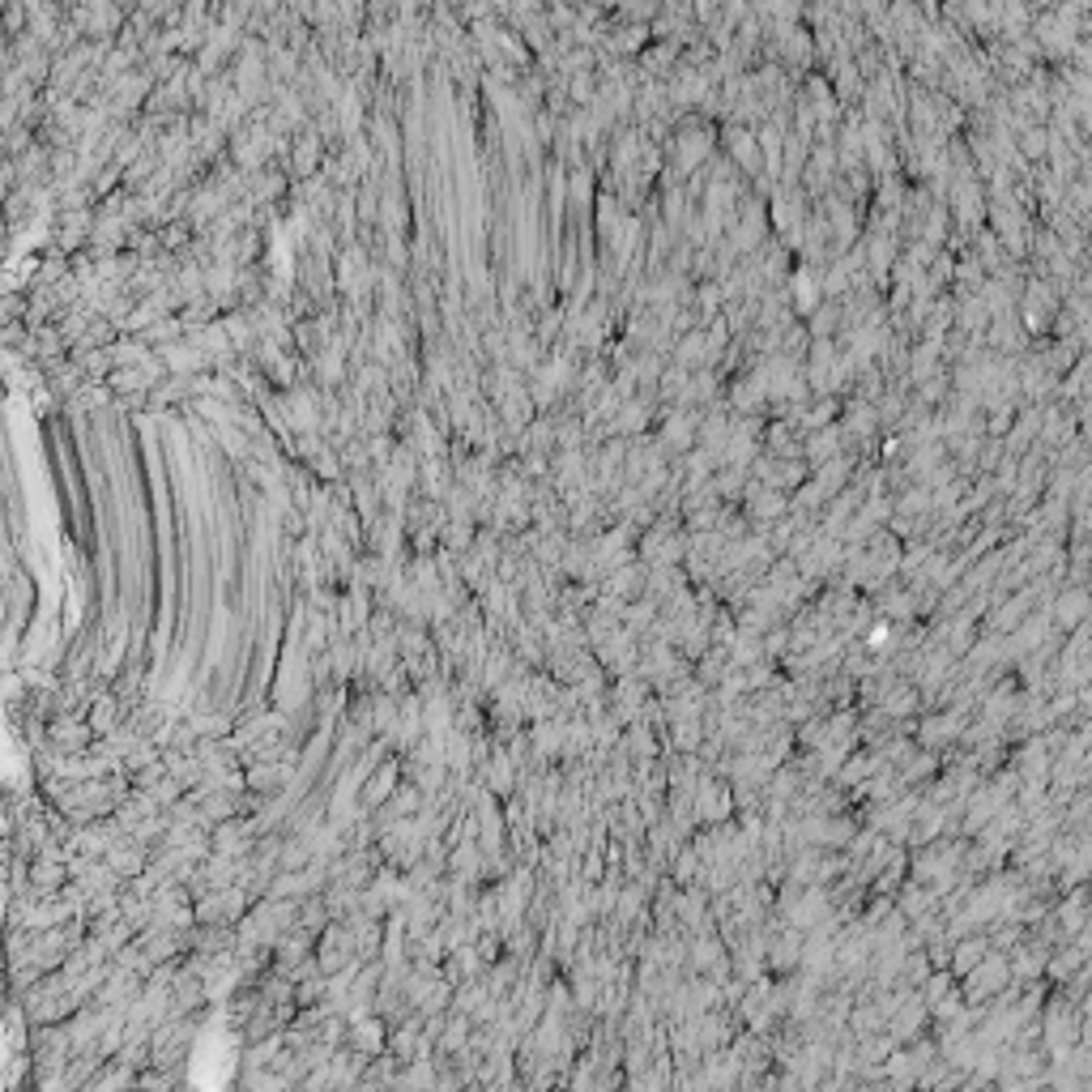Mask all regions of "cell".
I'll use <instances>...</instances> for the list:
<instances>
[{"mask_svg":"<svg viewBox=\"0 0 1092 1092\" xmlns=\"http://www.w3.org/2000/svg\"><path fill=\"white\" fill-rule=\"evenodd\" d=\"M1011 986H1016V981H1011V960L1003 952H986L981 964H973V969L956 981L964 1007H986V1003H994L1003 991H1011Z\"/></svg>","mask_w":1092,"mask_h":1092,"instance_id":"obj_1","label":"cell"},{"mask_svg":"<svg viewBox=\"0 0 1092 1092\" xmlns=\"http://www.w3.org/2000/svg\"><path fill=\"white\" fill-rule=\"evenodd\" d=\"M964 725H969L964 709H944V713L922 717V722H917L913 742H917V751H935V756H939V751H947L956 739H960Z\"/></svg>","mask_w":1092,"mask_h":1092,"instance_id":"obj_2","label":"cell"},{"mask_svg":"<svg viewBox=\"0 0 1092 1092\" xmlns=\"http://www.w3.org/2000/svg\"><path fill=\"white\" fill-rule=\"evenodd\" d=\"M90 742H94V734H90V725H86V717L56 713L47 722V751H56V756H86Z\"/></svg>","mask_w":1092,"mask_h":1092,"instance_id":"obj_3","label":"cell"},{"mask_svg":"<svg viewBox=\"0 0 1092 1092\" xmlns=\"http://www.w3.org/2000/svg\"><path fill=\"white\" fill-rule=\"evenodd\" d=\"M384 1046H389V1024H384L376 1011H371V1016L346 1020L342 1050H351V1054H359V1058H376V1054H384Z\"/></svg>","mask_w":1092,"mask_h":1092,"instance_id":"obj_4","label":"cell"},{"mask_svg":"<svg viewBox=\"0 0 1092 1092\" xmlns=\"http://www.w3.org/2000/svg\"><path fill=\"white\" fill-rule=\"evenodd\" d=\"M926 1024H930V1016H926V1003L917 999V994H909V999L888 1016L883 1033L892 1037V1046H913V1041H922V1037H926Z\"/></svg>","mask_w":1092,"mask_h":1092,"instance_id":"obj_5","label":"cell"},{"mask_svg":"<svg viewBox=\"0 0 1092 1092\" xmlns=\"http://www.w3.org/2000/svg\"><path fill=\"white\" fill-rule=\"evenodd\" d=\"M149 853H154V850H149V845L133 841V836H120V841H116L112 850L102 853L99 862H102V866H107V870H112V875H116V880H120V883H133V880H137V875H146V866H149Z\"/></svg>","mask_w":1092,"mask_h":1092,"instance_id":"obj_6","label":"cell"},{"mask_svg":"<svg viewBox=\"0 0 1092 1092\" xmlns=\"http://www.w3.org/2000/svg\"><path fill=\"white\" fill-rule=\"evenodd\" d=\"M692 815L704 819V824H725L734 815L730 786H722V781H713V777H700V786H695V794H692Z\"/></svg>","mask_w":1092,"mask_h":1092,"instance_id":"obj_7","label":"cell"},{"mask_svg":"<svg viewBox=\"0 0 1092 1092\" xmlns=\"http://www.w3.org/2000/svg\"><path fill=\"white\" fill-rule=\"evenodd\" d=\"M1050 628L1058 632H1075L1084 628V619H1088V589L1084 585H1067V589H1058V598L1050 602Z\"/></svg>","mask_w":1092,"mask_h":1092,"instance_id":"obj_8","label":"cell"},{"mask_svg":"<svg viewBox=\"0 0 1092 1092\" xmlns=\"http://www.w3.org/2000/svg\"><path fill=\"white\" fill-rule=\"evenodd\" d=\"M803 944L806 935L803 930H794V926H786V930H777L772 939H764V960H769L772 973H798V964H803Z\"/></svg>","mask_w":1092,"mask_h":1092,"instance_id":"obj_9","label":"cell"},{"mask_svg":"<svg viewBox=\"0 0 1092 1092\" xmlns=\"http://www.w3.org/2000/svg\"><path fill=\"white\" fill-rule=\"evenodd\" d=\"M124 717V700L116 692H94V700L86 704V725H90L94 739H107V734L120 730Z\"/></svg>","mask_w":1092,"mask_h":1092,"instance_id":"obj_10","label":"cell"},{"mask_svg":"<svg viewBox=\"0 0 1092 1092\" xmlns=\"http://www.w3.org/2000/svg\"><path fill=\"white\" fill-rule=\"evenodd\" d=\"M478 786H487L491 794H517V764L508 759V751H491L487 759L478 764Z\"/></svg>","mask_w":1092,"mask_h":1092,"instance_id":"obj_11","label":"cell"},{"mask_svg":"<svg viewBox=\"0 0 1092 1092\" xmlns=\"http://www.w3.org/2000/svg\"><path fill=\"white\" fill-rule=\"evenodd\" d=\"M69 883V870L65 862H52V858H30L26 866V888L35 897H60V888Z\"/></svg>","mask_w":1092,"mask_h":1092,"instance_id":"obj_12","label":"cell"},{"mask_svg":"<svg viewBox=\"0 0 1092 1092\" xmlns=\"http://www.w3.org/2000/svg\"><path fill=\"white\" fill-rule=\"evenodd\" d=\"M692 969L695 973H704V977H725V969H730V960H725V944L722 939H713V935H695L692 939Z\"/></svg>","mask_w":1092,"mask_h":1092,"instance_id":"obj_13","label":"cell"},{"mask_svg":"<svg viewBox=\"0 0 1092 1092\" xmlns=\"http://www.w3.org/2000/svg\"><path fill=\"white\" fill-rule=\"evenodd\" d=\"M986 952H991V939L981 935V930H977V935H964V939H956V944H952V952H947V973H952V977L960 981L964 973L973 969V964H981V956H986Z\"/></svg>","mask_w":1092,"mask_h":1092,"instance_id":"obj_14","label":"cell"},{"mask_svg":"<svg viewBox=\"0 0 1092 1092\" xmlns=\"http://www.w3.org/2000/svg\"><path fill=\"white\" fill-rule=\"evenodd\" d=\"M935 892L930 888H922V883H913V880H905L897 888V913L905 917V922H917V917H930L935 913Z\"/></svg>","mask_w":1092,"mask_h":1092,"instance_id":"obj_15","label":"cell"},{"mask_svg":"<svg viewBox=\"0 0 1092 1092\" xmlns=\"http://www.w3.org/2000/svg\"><path fill=\"white\" fill-rule=\"evenodd\" d=\"M952 201H956V218L960 223H981V213H986V196H981V188H977V179H969L964 176L960 184L952 188Z\"/></svg>","mask_w":1092,"mask_h":1092,"instance_id":"obj_16","label":"cell"},{"mask_svg":"<svg viewBox=\"0 0 1092 1092\" xmlns=\"http://www.w3.org/2000/svg\"><path fill=\"white\" fill-rule=\"evenodd\" d=\"M747 517H759V521H777L781 512H789V495H781V491L772 487H751L747 491Z\"/></svg>","mask_w":1092,"mask_h":1092,"instance_id":"obj_17","label":"cell"},{"mask_svg":"<svg viewBox=\"0 0 1092 1092\" xmlns=\"http://www.w3.org/2000/svg\"><path fill=\"white\" fill-rule=\"evenodd\" d=\"M316 163H320V137H316V129H299L295 149H290V171L295 176H312Z\"/></svg>","mask_w":1092,"mask_h":1092,"instance_id":"obj_18","label":"cell"},{"mask_svg":"<svg viewBox=\"0 0 1092 1092\" xmlns=\"http://www.w3.org/2000/svg\"><path fill=\"white\" fill-rule=\"evenodd\" d=\"M730 154H734V163H739L742 171H751V176L764 171V154H759V146H756V133L730 129Z\"/></svg>","mask_w":1092,"mask_h":1092,"instance_id":"obj_19","label":"cell"},{"mask_svg":"<svg viewBox=\"0 0 1092 1092\" xmlns=\"http://www.w3.org/2000/svg\"><path fill=\"white\" fill-rule=\"evenodd\" d=\"M939 772V756L935 751H913V756L905 759L897 769V777H900V786H926V781L935 777Z\"/></svg>","mask_w":1092,"mask_h":1092,"instance_id":"obj_20","label":"cell"},{"mask_svg":"<svg viewBox=\"0 0 1092 1092\" xmlns=\"http://www.w3.org/2000/svg\"><path fill=\"white\" fill-rule=\"evenodd\" d=\"M695 427H700V418H695L692 410H683V414H675L666 423L662 445H666V448H695Z\"/></svg>","mask_w":1092,"mask_h":1092,"instance_id":"obj_21","label":"cell"},{"mask_svg":"<svg viewBox=\"0 0 1092 1092\" xmlns=\"http://www.w3.org/2000/svg\"><path fill=\"white\" fill-rule=\"evenodd\" d=\"M833 457H841V431L836 427H824V431H815L806 440V465H824Z\"/></svg>","mask_w":1092,"mask_h":1092,"instance_id":"obj_22","label":"cell"},{"mask_svg":"<svg viewBox=\"0 0 1092 1092\" xmlns=\"http://www.w3.org/2000/svg\"><path fill=\"white\" fill-rule=\"evenodd\" d=\"M789 290H794V299H798V307H803V312H815V307H819V295H824V287H819V273H815V269H798L794 278H789Z\"/></svg>","mask_w":1092,"mask_h":1092,"instance_id":"obj_23","label":"cell"},{"mask_svg":"<svg viewBox=\"0 0 1092 1092\" xmlns=\"http://www.w3.org/2000/svg\"><path fill=\"white\" fill-rule=\"evenodd\" d=\"M713 354H717V346L709 342V334H683V337H679L675 359L683 363V367H695V363H709Z\"/></svg>","mask_w":1092,"mask_h":1092,"instance_id":"obj_24","label":"cell"},{"mask_svg":"<svg viewBox=\"0 0 1092 1092\" xmlns=\"http://www.w3.org/2000/svg\"><path fill=\"white\" fill-rule=\"evenodd\" d=\"M709 146H713L709 133H687V137H679V167H683V176L709 158Z\"/></svg>","mask_w":1092,"mask_h":1092,"instance_id":"obj_25","label":"cell"},{"mask_svg":"<svg viewBox=\"0 0 1092 1092\" xmlns=\"http://www.w3.org/2000/svg\"><path fill=\"white\" fill-rule=\"evenodd\" d=\"M243 1092H295V1088H290L282 1075L257 1071V1067H252V1071H243Z\"/></svg>","mask_w":1092,"mask_h":1092,"instance_id":"obj_26","label":"cell"},{"mask_svg":"<svg viewBox=\"0 0 1092 1092\" xmlns=\"http://www.w3.org/2000/svg\"><path fill=\"white\" fill-rule=\"evenodd\" d=\"M866 257H870V273L875 278H888V265H892V240L888 235H875V240L866 243Z\"/></svg>","mask_w":1092,"mask_h":1092,"instance_id":"obj_27","label":"cell"},{"mask_svg":"<svg viewBox=\"0 0 1092 1092\" xmlns=\"http://www.w3.org/2000/svg\"><path fill=\"white\" fill-rule=\"evenodd\" d=\"M952 986H956V977H952L947 969H930V977L922 981V994H917V999H922L926 1007H930V1003H939L947 991H952Z\"/></svg>","mask_w":1092,"mask_h":1092,"instance_id":"obj_28","label":"cell"},{"mask_svg":"<svg viewBox=\"0 0 1092 1092\" xmlns=\"http://www.w3.org/2000/svg\"><path fill=\"white\" fill-rule=\"evenodd\" d=\"M764 401H769V398H764V384L756 380V371H751V376H742L739 384H734V406H739V410L764 406Z\"/></svg>","mask_w":1092,"mask_h":1092,"instance_id":"obj_29","label":"cell"},{"mask_svg":"<svg viewBox=\"0 0 1092 1092\" xmlns=\"http://www.w3.org/2000/svg\"><path fill=\"white\" fill-rule=\"evenodd\" d=\"M828 218H833L836 235H841V243H850L853 235H858V218L850 213V205L845 201H828Z\"/></svg>","mask_w":1092,"mask_h":1092,"instance_id":"obj_30","label":"cell"},{"mask_svg":"<svg viewBox=\"0 0 1092 1092\" xmlns=\"http://www.w3.org/2000/svg\"><path fill=\"white\" fill-rule=\"evenodd\" d=\"M956 316H960V324H964V329H973V334H977V329H986V324H991V312H986V304H981L977 295H969V299H964V304H960V312H956Z\"/></svg>","mask_w":1092,"mask_h":1092,"instance_id":"obj_31","label":"cell"},{"mask_svg":"<svg viewBox=\"0 0 1092 1092\" xmlns=\"http://www.w3.org/2000/svg\"><path fill=\"white\" fill-rule=\"evenodd\" d=\"M883 615H888V619H913L917 593H888V598H883Z\"/></svg>","mask_w":1092,"mask_h":1092,"instance_id":"obj_32","label":"cell"},{"mask_svg":"<svg viewBox=\"0 0 1092 1092\" xmlns=\"http://www.w3.org/2000/svg\"><path fill=\"white\" fill-rule=\"evenodd\" d=\"M1020 149H1024L1028 158H1046V149H1050L1046 129H1041V124H1024V129H1020Z\"/></svg>","mask_w":1092,"mask_h":1092,"instance_id":"obj_33","label":"cell"},{"mask_svg":"<svg viewBox=\"0 0 1092 1092\" xmlns=\"http://www.w3.org/2000/svg\"><path fill=\"white\" fill-rule=\"evenodd\" d=\"M670 875H675L679 883H687V880L700 875V858H695L692 845H679V858H675V866H670Z\"/></svg>","mask_w":1092,"mask_h":1092,"instance_id":"obj_34","label":"cell"},{"mask_svg":"<svg viewBox=\"0 0 1092 1092\" xmlns=\"http://www.w3.org/2000/svg\"><path fill=\"white\" fill-rule=\"evenodd\" d=\"M897 512L900 517H926L930 512V491H909V495H900L897 500Z\"/></svg>","mask_w":1092,"mask_h":1092,"instance_id":"obj_35","label":"cell"},{"mask_svg":"<svg viewBox=\"0 0 1092 1092\" xmlns=\"http://www.w3.org/2000/svg\"><path fill=\"white\" fill-rule=\"evenodd\" d=\"M628 747H632V756H636V759L653 756V734H648V725H632V730H628Z\"/></svg>","mask_w":1092,"mask_h":1092,"instance_id":"obj_36","label":"cell"},{"mask_svg":"<svg viewBox=\"0 0 1092 1092\" xmlns=\"http://www.w3.org/2000/svg\"><path fill=\"white\" fill-rule=\"evenodd\" d=\"M786 56L789 60H803V56H811V39H806V30H786Z\"/></svg>","mask_w":1092,"mask_h":1092,"instance_id":"obj_37","label":"cell"}]
</instances>
